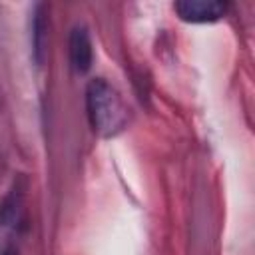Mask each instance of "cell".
<instances>
[{
	"label": "cell",
	"instance_id": "3",
	"mask_svg": "<svg viewBox=\"0 0 255 255\" xmlns=\"http://www.w3.org/2000/svg\"><path fill=\"white\" fill-rule=\"evenodd\" d=\"M92 40L84 26H76L70 34V62L78 74H86L92 68Z\"/></svg>",
	"mask_w": 255,
	"mask_h": 255
},
{
	"label": "cell",
	"instance_id": "1",
	"mask_svg": "<svg viewBox=\"0 0 255 255\" xmlns=\"http://www.w3.org/2000/svg\"><path fill=\"white\" fill-rule=\"evenodd\" d=\"M88 120L100 137H114L128 124V108L114 86L106 80H92L86 88Z\"/></svg>",
	"mask_w": 255,
	"mask_h": 255
},
{
	"label": "cell",
	"instance_id": "2",
	"mask_svg": "<svg viewBox=\"0 0 255 255\" xmlns=\"http://www.w3.org/2000/svg\"><path fill=\"white\" fill-rule=\"evenodd\" d=\"M173 8L183 22L191 24L215 22L227 12V4L219 0H179L173 4Z\"/></svg>",
	"mask_w": 255,
	"mask_h": 255
}]
</instances>
